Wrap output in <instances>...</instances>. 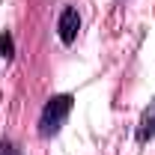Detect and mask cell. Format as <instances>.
<instances>
[{
  "mask_svg": "<svg viewBox=\"0 0 155 155\" xmlns=\"http://www.w3.org/2000/svg\"><path fill=\"white\" fill-rule=\"evenodd\" d=\"M72 101L75 98L69 96V93L48 98V104L42 107V116H39V134L42 137L57 134L60 128H63V122H66V116H69V110H72Z\"/></svg>",
  "mask_w": 155,
  "mask_h": 155,
  "instance_id": "1",
  "label": "cell"
},
{
  "mask_svg": "<svg viewBox=\"0 0 155 155\" xmlns=\"http://www.w3.org/2000/svg\"><path fill=\"white\" fill-rule=\"evenodd\" d=\"M57 30H60V39H63V45H72V42L78 39V30H81V15H78L75 6H66V9L60 12Z\"/></svg>",
  "mask_w": 155,
  "mask_h": 155,
  "instance_id": "2",
  "label": "cell"
},
{
  "mask_svg": "<svg viewBox=\"0 0 155 155\" xmlns=\"http://www.w3.org/2000/svg\"><path fill=\"white\" fill-rule=\"evenodd\" d=\"M137 137H140V140H149V137H155V101H149V107H146V110H143V116H140Z\"/></svg>",
  "mask_w": 155,
  "mask_h": 155,
  "instance_id": "3",
  "label": "cell"
},
{
  "mask_svg": "<svg viewBox=\"0 0 155 155\" xmlns=\"http://www.w3.org/2000/svg\"><path fill=\"white\" fill-rule=\"evenodd\" d=\"M0 57H3V60H12V57H15V42H12L9 33L0 36Z\"/></svg>",
  "mask_w": 155,
  "mask_h": 155,
  "instance_id": "4",
  "label": "cell"
},
{
  "mask_svg": "<svg viewBox=\"0 0 155 155\" xmlns=\"http://www.w3.org/2000/svg\"><path fill=\"white\" fill-rule=\"evenodd\" d=\"M0 155H21V149H15V146L6 140V143H0Z\"/></svg>",
  "mask_w": 155,
  "mask_h": 155,
  "instance_id": "5",
  "label": "cell"
}]
</instances>
